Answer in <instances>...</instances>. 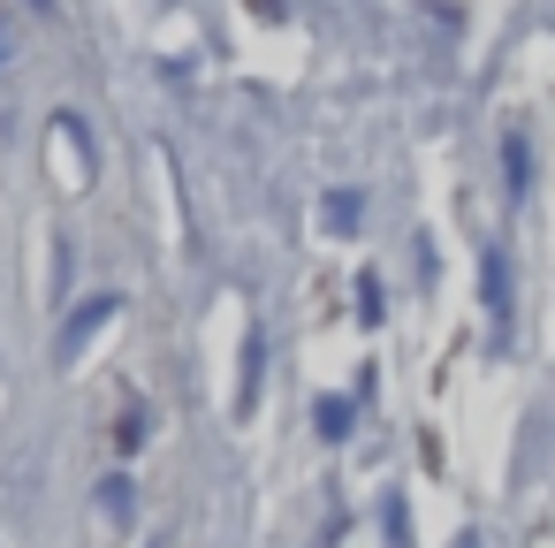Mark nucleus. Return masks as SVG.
I'll use <instances>...</instances> for the list:
<instances>
[{
    "instance_id": "10",
    "label": "nucleus",
    "mask_w": 555,
    "mask_h": 548,
    "mask_svg": "<svg viewBox=\"0 0 555 548\" xmlns=\"http://www.w3.org/2000/svg\"><path fill=\"white\" fill-rule=\"evenodd\" d=\"M24 9H39V16H62V0H24Z\"/></svg>"
},
{
    "instance_id": "1",
    "label": "nucleus",
    "mask_w": 555,
    "mask_h": 548,
    "mask_svg": "<svg viewBox=\"0 0 555 548\" xmlns=\"http://www.w3.org/2000/svg\"><path fill=\"white\" fill-rule=\"evenodd\" d=\"M47 168H54V191L62 199H85L100 183V145H92V123L77 107H54L47 115Z\"/></svg>"
},
{
    "instance_id": "5",
    "label": "nucleus",
    "mask_w": 555,
    "mask_h": 548,
    "mask_svg": "<svg viewBox=\"0 0 555 548\" xmlns=\"http://www.w3.org/2000/svg\"><path fill=\"white\" fill-rule=\"evenodd\" d=\"M130 487H138L130 472H107V480H100V495H92V510H100L107 525H130V510H138V495H130Z\"/></svg>"
},
{
    "instance_id": "6",
    "label": "nucleus",
    "mask_w": 555,
    "mask_h": 548,
    "mask_svg": "<svg viewBox=\"0 0 555 548\" xmlns=\"http://www.w3.org/2000/svg\"><path fill=\"white\" fill-rule=\"evenodd\" d=\"M312 426H320L327 442H343V434H350V396H320V404H312Z\"/></svg>"
},
{
    "instance_id": "4",
    "label": "nucleus",
    "mask_w": 555,
    "mask_h": 548,
    "mask_svg": "<svg viewBox=\"0 0 555 548\" xmlns=\"http://www.w3.org/2000/svg\"><path fill=\"white\" fill-rule=\"evenodd\" d=\"M479 275H487V328H494V335H509V259H502V252H487V267H479Z\"/></svg>"
},
{
    "instance_id": "9",
    "label": "nucleus",
    "mask_w": 555,
    "mask_h": 548,
    "mask_svg": "<svg viewBox=\"0 0 555 548\" xmlns=\"http://www.w3.org/2000/svg\"><path fill=\"white\" fill-rule=\"evenodd\" d=\"M9 62H16V31H9V24H0V69H9Z\"/></svg>"
},
{
    "instance_id": "3",
    "label": "nucleus",
    "mask_w": 555,
    "mask_h": 548,
    "mask_svg": "<svg viewBox=\"0 0 555 548\" xmlns=\"http://www.w3.org/2000/svg\"><path fill=\"white\" fill-rule=\"evenodd\" d=\"M502 176H509V199H525V191H532V138H525L517 123L502 130Z\"/></svg>"
},
{
    "instance_id": "8",
    "label": "nucleus",
    "mask_w": 555,
    "mask_h": 548,
    "mask_svg": "<svg viewBox=\"0 0 555 548\" xmlns=\"http://www.w3.org/2000/svg\"><path fill=\"white\" fill-rule=\"evenodd\" d=\"M320 214H327V229H358V214H365V199H358V191H335V199H327Z\"/></svg>"
},
{
    "instance_id": "2",
    "label": "nucleus",
    "mask_w": 555,
    "mask_h": 548,
    "mask_svg": "<svg viewBox=\"0 0 555 548\" xmlns=\"http://www.w3.org/2000/svg\"><path fill=\"white\" fill-rule=\"evenodd\" d=\"M115 320H122V297H115V290L77 297V305H69V320L54 328V366H62V373H69V366H85V351H92V343H107V335H115Z\"/></svg>"
},
{
    "instance_id": "7",
    "label": "nucleus",
    "mask_w": 555,
    "mask_h": 548,
    "mask_svg": "<svg viewBox=\"0 0 555 548\" xmlns=\"http://www.w3.org/2000/svg\"><path fill=\"white\" fill-rule=\"evenodd\" d=\"M115 442H122V457H138V449L153 442V411H145V404H130V411H122V426H115Z\"/></svg>"
}]
</instances>
